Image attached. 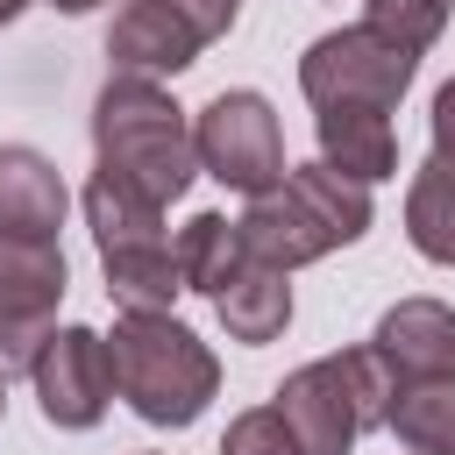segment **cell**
<instances>
[{"instance_id":"obj_18","label":"cell","mask_w":455,"mask_h":455,"mask_svg":"<svg viewBox=\"0 0 455 455\" xmlns=\"http://www.w3.org/2000/svg\"><path fill=\"white\" fill-rule=\"evenodd\" d=\"M441 21H448L441 0H363V28L398 43V50H412V57L441 43Z\"/></svg>"},{"instance_id":"obj_7","label":"cell","mask_w":455,"mask_h":455,"mask_svg":"<svg viewBox=\"0 0 455 455\" xmlns=\"http://www.w3.org/2000/svg\"><path fill=\"white\" fill-rule=\"evenodd\" d=\"M64 306V249L36 235H0V377L28 370L57 334Z\"/></svg>"},{"instance_id":"obj_16","label":"cell","mask_w":455,"mask_h":455,"mask_svg":"<svg viewBox=\"0 0 455 455\" xmlns=\"http://www.w3.org/2000/svg\"><path fill=\"white\" fill-rule=\"evenodd\" d=\"M171 256H178V284L185 291H220L242 263H249V249H242V228L228 220V213H192L185 228H178V242H171Z\"/></svg>"},{"instance_id":"obj_14","label":"cell","mask_w":455,"mask_h":455,"mask_svg":"<svg viewBox=\"0 0 455 455\" xmlns=\"http://www.w3.org/2000/svg\"><path fill=\"white\" fill-rule=\"evenodd\" d=\"M291 270H277V263H242L220 291H213V313H220V327H228V341H249V348H263V341H277L284 327H291V284H284Z\"/></svg>"},{"instance_id":"obj_6","label":"cell","mask_w":455,"mask_h":455,"mask_svg":"<svg viewBox=\"0 0 455 455\" xmlns=\"http://www.w3.org/2000/svg\"><path fill=\"white\" fill-rule=\"evenodd\" d=\"M412 71H419L412 50H398L370 28H334L299 57V92L313 107H384L391 114L405 100Z\"/></svg>"},{"instance_id":"obj_13","label":"cell","mask_w":455,"mask_h":455,"mask_svg":"<svg viewBox=\"0 0 455 455\" xmlns=\"http://www.w3.org/2000/svg\"><path fill=\"white\" fill-rule=\"evenodd\" d=\"M313 135H320V164L327 171H341L355 185L398 178V135H391L384 107H320Z\"/></svg>"},{"instance_id":"obj_4","label":"cell","mask_w":455,"mask_h":455,"mask_svg":"<svg viewBox=\"0 0 455 455\" xmlns=\"http://www.w3.org/2000/svg\"><path fill=\"white\" fill-rule=\"evenodd\" d=\"M85 228L100 242L107 299L121 313H171V299L185 284H178V256H171V235H164V206L92 171V185H85Z\"/></svg>"},{"instance_id":"obj_19","label":"cell","mask_w":455,"mask_h":455,"mask_svg":"<svg viewBox=\"0 0 455 455\" xmlns=\"http://www.w3.org/2000/svg\"><path fill=\"white\" fill-rule=\"evenodd\" d=\"M220 455H299V441H291V427L277 419V405H249V412L228 419Z\"/></svg>"},{"instance_id":"obj_25","label":"cell","mask_w":455,"mask_h":455,"mask_svg":"<svg viewBox=\"0 0 455 455\" xmlns=\"http://www.w3.org/2000/svg\"><path fill=\"white\" fill-rule=\"evenodd\" d=\"M441 7H455V0H441Z\"/></svg>"},{"instance_id":"obj_9","label":"cell","mask_w":455,"mask_h":455,"mask_svg":"<svg viewBox=\"0 0 455 455\" xmlns=\"http://www.w3.org/2000/svg\"><path fill=\"white\" fill-rule=\"evenodd\" d=\"M270 405H277V419L291 427L299 455H348L355 434H363V405H355V384H348L341 355H320V363L291 370Z\"/></svg>"},{"instance_id":"obj_10","label":"cell","mask_w":455,"mask_h":455,"mask_svg":"<svg viewBox=\"0 0 455 455\" xmlns=\"http://www.w3.org/2000/svg\"><path fill=\"white\" fill-rule=\"evenodd\" d=\"M199 50H206V36H199L178 7H164V0H128V7L114 14V28H107V64H114L121 78H171V71H185Z\"/></svg>"},{"instance_id":"obj_5","label":"cell","mask_w":455,"mask_h":455,"mask_svg":"<svg viewBox=\"0 0 455 455\" xmlns=\"http://www.w3.org/2000/svg\"><path fill=\"white\" fill-rule=\"evenodd\" d=\"M192 149H199V171L220 178L228 192H270L284 178V128L270 114L263 92L235 85V92H213L192 121Z\"/></svg>"},{"instance_id":"obj_3","label":"cell","mask_w":455,"mask_h":455,"mask_svg":"<svg viewBox=\"0 0 455 455\" xmlns=\"http://www.w3.org/2000/svg\"><path fill=\"white\" fill-rule=\"evenodd\" d=\"M107 363H114V391L149 427H192L220 391L213 348L171 313H121L107 334Z\"/></svg>"},{"instance_id":"obj_15","label":"cell","mask_w":455,"mask_h":455,"mask_svg":"<svg viewBox=\"0 0 455 455\" xmlns=\"http://www.w3.org/2000/svg\"><path fill=\"white\" fill-rule=\"evenodd\" d=\"M384 427L412 455H455V377H405Z\"/></svg>"},{"instance_id":"obj_22","label":"cell","mask_w":455,"mask_h":455,"mask_svg":"<svg viewBox=\"0 0 455 455\" xmlns=\"http://www.w3.org/2000/svg\"><path fill=\"white\" fill-rule=\"evenodd\" d=\"M57 14H85V7H100V0H50Z\"/></svg>"},{"instance_id":"obj_8","label":"cell","mask_w":455,"mask_h":455,"mask_svg":"<svg viewBox=\"0 0 455 455\" xmlns=\"http://www.w3.org/2000/svg\"><path fill=\"white\" fill-rule=\"evenodd\" d=\"M28 377H36V398H43V419H50V427L85 434V427L107 419V398H114L107 334H92V327H57V334L36 348Z\"/></svg>"},{"instance_id":"obj_12","label":"cell","mask_w":455,"mask_h":455,"mask_svg":"<svg viewBox=\"0 0 455 455\" xmlns=\"http://www.w3.org/2000/svg\"><path fill=\"white\" fill-rule=\"evenodd\" d=\"M370 341L398 377H455V306L441 299H398Z\"/></svg>"},{"instance_id":"obj_21","label":"cell","mask_w":455,"mask_h":455,"mask_svg":"<svg viewBox=\"0 0 455 455\" xmlns=\"http://www.w3.org/2000/svg\"><path fill=\"white\" fill-rule=\"evenodd\" d=\"M434 156L455 164V78L434 92Z\"/></svg>"},{"instance_id":"obj_2","label":"cell","mask_w":455,"mask_h":455,"mask_svg":"<svg viewBox=\"0 0 455 455\" xmlns=\"http://www.w3.org/2000/svg\"><path fill=\"white\" fill-rule=\"evenodd\" d=\"M235 228H242V249L256 263L299 270V263H320L341 242H363L370 185H355V178H341L327 164H284V178L270 192H249Z\"/></svg>"},{"instance_id":"obj_1","label":"cell","mask_w":455,"mask_h":455,"mask_svg":"<svg viewBox=\"0 0 455 455\" xmlns=\"http://www.w3.org/2000/svg\"><path fill=\"white\" fill-rule=\"evenodd\" d=\"M92 156L100 178L142 192V199H178L199 178V149H192V121L185 107L156 85V78H107L92 100Z\"/></svg>"},{"instance_id":"obj_17","label":"cell","mask_w":455,"mask_h":455,"mask_svg":"<svg viewBox=\"0 0 455 455\" xmlns=\"http://www.w3.org/2000/svg\"><path fill=\"white\" fill-rule=\"evenodd\" d=\"M405 235L427 263H448L455 270V164L427 156L412 171V192H405Z\"/></svg>"},{"instance_id":"obj_20","label":"cell","mask_w":455,"mask_h":455,"mask_svg":"<svg viewBox=\"0 0 455 455\" xmlns=\"http://www.w3.org/2000/svg\"><path fill=\"white\" fill-rule=\"evenodd\" d=\"M164 7H178L206 43H220V36L235 28V7H242V0H164Z\"/></svg>"},{"instance_id":"obj_11","label":"cell","mask_w":455,"mask_h":455,"mask_svg":"<svg viewBox=\"0 0 455 455\" xmlns=\"http://www.w3.org/2000/svg\"><path fill=\"white\" fill-rule=\"evenodd\" d=\"M64 178L43 149L28 142H0V235H36V242H57L64 228Z\"/></svg>"},{"instance_id":"obj_23","label":"cell","mask_w":455,"mask_h":455,"mask_svg":"<svg viewBox=\"0 0 455 455\" xmlns=\"http://www.w3.org/2000/svg\"><path fill=\"white\" fill-rule=\"evenodd\" d=\"M21 7H28V0H0V28H7V21L21 14Z\"/></svg>"},{"instance_id":"obj_24","label":"cell","mask_w":455,"mask_h":455,"mask_svg":"<svg viewBox=\"0 0 455 455\" xmlns=\"http://www.w3.org/2000/svg\"><path fill=\"white\" fill-rule=\"evenodd\" d=\"M0 412H7V377H0Z\"/></svg>"}]
</instances>
